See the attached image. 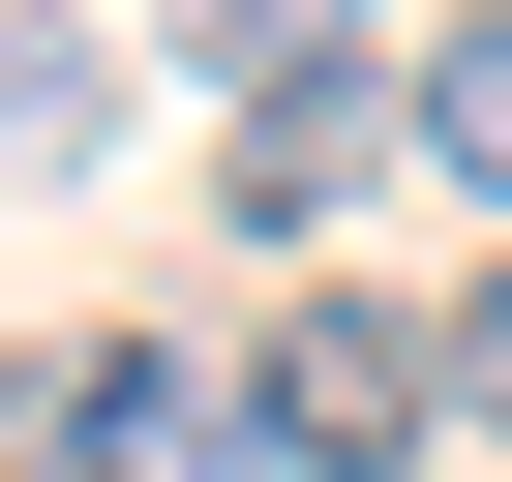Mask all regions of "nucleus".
<instances>
[{"label": "nucleus", "mask_w": 512, "mask_h": 482, "mask_svg": "<svg viewBox=\"0 0 512 482\" xmlns=\"http://www.w3.org/2000/svg\"><path fill=\"white\" fill-rule=\"evenodd\" d=\"M0 452H61V482H272V392H241V362H181V332H61Z\"/></svg>", "instance_id": "nucleus-1"}, {"label": "nucleus", "mask_w": 512, "mask_h": 482, "mask_svg": "<svg viewBox=\"0 0 512 482\" xmlns=\"http://www.w3.org/2000/svg\"><path fill=\"white\" fill-rule=\"evenodd\" d=\"M241 392H272V482H422V422H452V332H422V302H302Z\"/></svg>", "instance_id": "nucleus-2"}, {"label": "nucleus", "mask_w": 512, "mask_h": 482, "mask_svg": "<svg viewBox=\"0 0 512 482\" xmlns=\"http://www.w3.org/2000/svg\"><path fill=\"white\" fill-rule=\"evenodd\" d=\"M392 151H422V91H392V61H302V91H241V151H211V211H241V241H332V211H362Z\"/></svg>", "instance_id": "nucleus-3"}, {"label": "nucleus", "mask_w": 512, "mask_h": 482, "mask_svg": "<svg viewBox=\"0 0 512 482\" xmlns=\"http://www.w3.org/2000/svg\"><path fill=\"white\" fill-rule=\"evenodd\" d=\"M392 91H422V181H482V211H512V0H452Z\"/></svg>", "instance_id": "nucleus-4"}, {"label": "nucleus", "mask_w": 512, "mask_h": 482, "mask_svg": "<svg viewBox=\"0 0 512 482\" xmlns=\"http://www.w3.org/2000/svg\"><path fill=\"white\" fill-rule=\"evenodd\" d=\"M181 61H241V91H302V61H362V0H181Z\"/></svg>", "instance_id": "nucleus-5"}, {"label": "nucleus", "mask_w": 512, "mask_h": 482, "mask_svg": "<svg viewBox=\"0 0 512 482\" xmlns=\"http://www.w3.org/2000/svg\"><path fill=\"white\" fill-rule=\"evenodd\" d=\"M452 422H512V241L452 272Z\"/></svg>", "instance_id": "nucleus-6"}, {"label": "nucleus", "mask_w": 512, "mask_h": 482, "mask_svg": "<svg viewBox=\"0 0 512 482\" xmlns=\"http://www.w3.org/2000/svg\"><path fill=\"white\" fill-rule=\"evenodd\" d=\"M0 482H61V452H0Z\"/></svg>", "instance_id": "nucleus-7"}]
</instances>
